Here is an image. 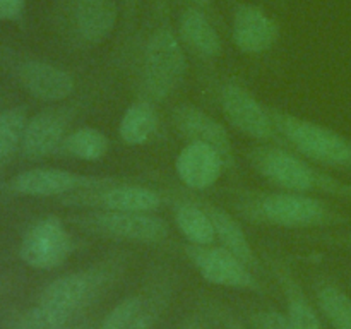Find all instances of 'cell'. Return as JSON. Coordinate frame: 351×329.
I'll return each instance as SVG.
<instances>
[{
    "instance_id": "6da1fadb",
    "label": "cell",
    "mask_w": 351,
    "mask_h": 329,
    "mask_svg": "<svg viewBox=\"0 0 351 329\" xmlns=\"http://www.w3.org/2000/svg\"><path fill=\"white\" fill-rule=\"evenodd\" d=\"M235 209L250 223L280 228H322L348 223L343 212L328 202L300 192H243Z\"/></svg>"
},
{
    "instance_id": "7a4b0ae2",
    "label": "cell",
    "mask_w": 351,
    "mask_h": 329,
    "mask_svg": "<svg viewBox=\"0 0 351 329\" xmlns=\"http://www.w3.org/2000/svg\"><path fill=\"white\" fill-rule=\"evenodd\" d=\"M250 167L281 191L319 194L351 202V184L331 177L283 147L259 146L247 154Z\"/></svg>"
},
{
    "instance_id": "3957f363",
    "label": "cell",
    "mask_w": 351,
    "mask_h": 329,
    "mask_svg": "<svg viewBox=\"0 0 351 329\" xmlns=\"http://www.w3.org/2000/svg\"><path fill=\"white\" fill-rule=\"evenodd\" d=\"M271 110L280 139L314 163L351 173V139L312 120Z\"/></svg>"
},
{
    "instance_id": "277c9868",
    "label": "cell",
    "mask_w": 351,
    "mask_h": 329,
    "mask_svg": "<svg viewBox=\"0 0 351 329\" xmlns=\"http://www.w3.org/2000/svg\"><path fill=\"white\" fill-rule=\"evenodd\" d=\"M187 74V55L170 27H158L147 38L141 64V98L161 103L170 98Z\"/></svg>"
},
{
    "instance_id": "5b68a950",
    "label": "cell",
    "mask_w": 351,
    "mask_h": 329,
    "mask_svg": "<svg viewBox=\"0 0 351 329\" xmlns=\"http://www.w3.org/2000/svg\"><path fill=\"white\" fill-rule=\"evenodd\" d=\"M119 259H106L79 273L65 274L45 287L38 304L74 317L91 304L119 271Z\"/></svg>"
},
{
    "instance_id": "8992f818",
    "label": "cell",
    "mask_w": 351,
    "mask_h": 329,
    "mask_svg": "<svg viewBox=\"0 0 351 329\" xmlns=\"http://www.w3.org/2000/svg\"><path fill=\"white\" fill-rule=\"evenodd\" d=\"M74 225L91 235L139 243H160L170 235V225L153 212L95 211L75 215Z\"/></svg>"
},
{
    "instance_id": "52a82bcc",
    "label": "cell",
    "mask_w": 351,
    "mask_h": 329,
    "mask_svg": "<svg viewBox=\"0 0 351 329\" xmlns=\"http://www.w3.org/2000/svg\"><path fill=\"white\" fill-rule=\"evenodd\" d=\"M74 250V240L57 216L36 219L24 232L19 243V256L26 266L50 271L62 266Z\"/></svg>"
},
{
    "instance_id": "ba28073f",
    "label": "cell",
    "mask_w": 351,
    "mask_h": 329,
    "mask_svg": "<svg viewBox=\"0 0 351 329\" xmlns=\"http://www.w3.org/2000/svg\"><path fill=\"white\" fill-rule=\"evenodd\" d=\"M65 204L84 206V208L101 209V211L120 212H154L163 206L160 192L144 185L130 182H113L98 188H88L74 194L64 195Z\"/></svg>"
},
{
    "instance_id": "9c48e42d",
    "label": "cell",
    "mask_w": 351,
    "mask_h": 329,
    "mask_svg": "<svg viewBox=\"0 0 351 329\" xmlns=\"http://www.w3.org/2000/svg\"><path fill=\"white\" fill-rule=\"evenodd\" d=\"M184 252L208 283L235 290L261 291L254 271L225 247L187 243L184 245Z\"/></svg>"
},
{
    "instance_id": "30bf717a",
    "label": "cell",
    "mask_w": 351,
    "mask_h": 329,
    "mask_svg": "<svg viewBox=\"0 0 351 329\" xmlns=\"http://www.w3.org/2000/svg\"><path fill=\"white\" fill-rule=\"evenodd\" d=\"M113 182H117L115 178L93 177L64 168H31L17 173L10 180L9 188L14 194L27 197H57L88 188L105 187Z\"/></svg>"
},
{
    "instance_id": "8fae6325",
    "label": "cell",
    "mask_w": 351,
    "mask_h": 329,
    "mask_svg": "<svg viewBox=\"0 0 351 329\" xmlns=\"http://www.w3.org/2000/svg\"><path fill=\"white\" fill-rule=\"evenodd\" d=\"M219 105L228 123L256 141H280L271 110L261 105L243 86L226 82L219 91Z\"/></svg>"
},
{
    "instance_id": "7c38bea8",
    "label": "cell",
    "mask_w": 351,
    "mask_h": 329,
    "mask_svg": "<svg viewBox=\"0 0 351 329\" xmlns=\"http://www.w3.org/2000/svg\"><path fill=\"white\" fill-rule=\"evenodd\" d=\"M171 123L187 143H202L215 147L225 161V167L235 168L232 137L226 127L208 112L191 103H184L173 108Z\"/></svg>"
},
{
    "instance_id": "4fadbf2b",
    "label": "cell",
    "mask_w": 351,
    "mask_h": 329,
    "mask_svg": "<svg viewBox=\"0 0 351 329\" xmlns=\"http://www.w3.org/2000/svg\"><path fill=\"white\" fill-rule=\"evenodd\" d=\"M72 113L69 108H47L27 119L21 153L26 160L38 161L60 149L69 134Z\"/></svg>"
},
{
    "instance_id": "5bb4252c",
    "label": "cell",
    "mask_w": 351,
    "mask_h": 329,
    "mask_svg": "<svg viewBox=\"0 0 351 329\" xmlns=\"http://www.w3.org/2000/svg\"><path fill=\"white\" fill-rule=\"evenodd\" d=\"M232 38L242 53L259 55L276 45L280 26L261 7L242 3L233 14Z\"/></svg>"
},
{
    "instance_id": "9a60e30c",
    "label": "cell",
    "mask_w": 351,
    "mask_h": 329,
    "mask_svg": "<svg viewBox=\"0 0 351 329\" xmlns=\"http://www.w3.org/2000/svg\"><path fill=\"white\" fill-rule=\"evenodd\" d=\"M225 168L218 151L202 143H187L175 160L178 178L189 191L209 188L218 182Z\"/></svg>"
},
{
    "instance_id": "2e32d148",
    "label": "cell",
    "mask_w": 351,
    "mask_h": 329,
    "mask_svg": "<svg viewBox=\"0 0 351 329\" xmlns=\"http://www.w3.org/2000/svg\"><path fill=\"white\" fill-rule=\"evenodd\" d=\"M17 77L31 96L43 101H64L75 91L74 75L48 62H24L17 71Z\"/></svg>"
},
{
    "instance_id": "e0dca14e",
    "label": "cell",
    "mask_w": 351,
    "mask_h": 329,
    "mask_svg": "<svg viewBox=\"0 0 351 329\" xmlns=\"http://www.w3.org/2000/svg\"><path fill=\"white\" fill-rule=\"evenodd\" d=\"M117 21V0H74L75 31L84 43L101 45L108 40Z\"/></svg>"
},
{
    "instance_id": "ac0fdd59",
    "label": "cell",
    "mask_w": 351,
    "mask_h": 329,
    "mask_svg": "<svg viewBox=\"0 0 351 329\" xmlns=\"http://www.w3.org/2000/svg\"><path fill=\"white\" fill-rule=\"evenodd\" d=\"M178 38L201 58H216L223 51L221 38L201 7L191 5L184 10L178 21Z\"/></svg>"
},
{
    "instance_id": "d6986e66",
    "label": "cell",
    "mask_w": 351,
    "mask_h": 329,
    "mask_svg": "<svg viewBox=\"0 0 351 329\" xmlns=\"http://www.w3.org/2000/svg\"><path fill=\"white\" fill-rule=\"evenodd\" d=\"M195 201L202 206V209H204V211L208 212L209 218H211L213 226H215L216 239L219 240V245L228 249L232 254H235V256L239 257L243 264H247L254 273L259 271V259H257L256 252H254L252 245H250L242 225H240L226 209L219 208V206L213 204V202L202 201V199H195Z\"/></svg>"
},
{
    "instance_id": "ffe728a7",
    "label": "cell",
    "mask_w": 351,
    "mask_h": 329,
    "mask_svg": "<svg viewBox=\"0 0 351 329\" xmlns=\"http://www.w3.org/2000/svg\"><path fill=\"white\" fill-rule=\"evenodd\" d=\"M160 125L156 103L139 98L129 105L119 123V136L127 146H143L149 143Z\"/></svg>"
},
{
    "instance_id": "44dd1931",
    "label": "cell",
    "mask_w": 351,
    "mask_h": 329,
    "mask_svg": "<svg viewBox=\"0 0 351 329\" xmlns=\"http://www.w3.org/2000/svg\"><path fill=\"white\" fill-rule=\"evenodd\" d=\"M274 271H276V278L288 300L287 315L293 329H324L317 312L314 310L311 300L305 295V291L302 290L298 281L293 278L291 271L280 260L274 263Z\"/></svg>"
},
{
    "instance_id": "7402d4cb",
    "label": "cell",
    "mask_w": 351,
    "mask_h": 329,
    "mask_svg": "<svg viewBox=\"0 0 351 329\" xmlns=\"http://www.w3.org/2000/svg\"><path fill=\"white\" fill-rule=\"evenodd\" d=\"M175 223L187 243L192 245L215 243L216 233L211 218L195 199H185L175 206Z\"/></svg>"
},
{
    "instance_id": "603a6c76",
    "label": "cell",
    "mask_w": 351,
    "mask_h": 329,
    "mask_svg": "<svg viewBox=\"0 0 351 329\" xmlns=\"http://www.w3.org/2000/svg\"><path fill=\"white\" fill-rule=\"evenodd\" d=\"M110 141L95 127H81L72 130L62 143L58 153L82 161H98L108 154Z\"/></svg>"
},
{
    "instance_id": "cb8c5ba5",
    "label": "cell",
    "mask_w": 351,
    "mask_h": 329,
    "mask_svg": "<svg viewBox=\"0 0 351 329\" xmlns=\"http://www.w3.org/2000/svg\"><path fill=\"white\" fill-rule=\"evenodd\" d=\"M317 305L332 329H351V298L335 283H321L317 287Z\"/></svg>"
},
{
    "instance_id": "d4e9b609",
    "label": "cell",
    "mask_w": 351,
    "mask_h": 329,
    "mask_svg": "<svg viewBox=\"0 0 351 329\" xmlns=\"http://www.w3.org/2000/svg\"><path fill=\"white\" fill-rule=\"evenodd\" d=\"M27 115L24 108H7L0 112V163L9 161L23 146Z\"/></svg>"
},
{
    "instance_id": "484cf974",
    "label": "cell",
    "mask_w": 351,
    "mask_h": 329,
    "mask_svg": "<svg viewBox=\"0 0 351 329\" xmlns=\"http://www.w3.org/2000/svg\"><path fill=\"white\" fill-rule=\"evenodd\" d=\"M144 308H146V298L141 295L123 298L106 314L96 329H129V326L139 317Z\"/></svg>"
},
{
    "instance_id": "4316f807",
    "label": "cell",
    "mask_w": 351,
    "mask_h": 329,
    "mask_svg": "<svg viewBox=\"0 0 351 329\" xmlns=\"http://www.w3.org/2000/svg\"><path fill=\"white\" fill-rule=\"evenodd\" d=\"M71 319V315L64 312L36 304L19 319L17 329H64Z\"/></svg>"
},
{
    "instance_id": "83f0119b",
    "label": "cell",
    "mask_w": 351,
    "mask_h": 329,
    "mask_svg": "<svg viewBox=\"0 0 351 329\" xmlns=\"http://www.w3.org/2000/svg\"><path fill=\"white\" fill-rule=\"evenodd\" d=\"M254 329H293L288 315L276 310H261L250 315Z\"/></svg>"
},
{
    "instance_id": "f1b7e54d",
    "label": "cell",
    "mask_w": 351,
    "mask_h": 329,
    "mask_svg": "<svg viewBox=\"0 0 351 329\" xmlns=\"http://www.w3.org/2000/svg\"><path fill=\"white\" fill-rule=\"evenodd\" d=\"M26 0H0V21H14L23 14Z\"/></svg>"
},
{
    "instance_id": "f546056e",
    "label": "cell",
    "mask_w": 351,
    "mask_h": 329,
    "mask_svg": "<svg viewBox=\"0 0 351 329\" xmlns=\"http://www.w3.org/2000/svg\"><path fill=\"white\" fill-rule=\"evenodd\" d=\"M154 319H156V310L154 308H144L139 317L129 326V329H153Z\"/></svg>"
},
{
    "instance_id": "4dcf8cb0",
    "label": "cell",
    "mask_w": 351,
    "mask_h": 329,
    "mask_svg": "<svg viewBox=\"0 0 351 329\" xmlns=\"http://www.w3.org/2000/svg\"><path fill=\"white\" fill-rule=\"evenodd\" d=\"M225 326H226V329H247L242 322H239L237 319H233L232 315H228V314H226V317H225Z\"/></svg>"
},
{
    "instance_id": "1f68e13d",
    "label": "cell",
    "mask_w": 351,
    "mask_h": 329,
    "mask_svg": "<svg viewBox=\"0 0 351 329\" xmlns=\"http://www.w3.org/2000/svg\"><path fill=\"white\" fill-rule=\"evenodd\" d=\"M185 2H189L191 5L201 7V9H206V7H209V0H185Z\"/></svg>"
},
{
    "instance_id": "d6a6232c",
    "label": "cell",
    "mask_w": 351,
    "mask_h": 329,
    "mask_svg": "<svg viewBox=\"0 0 351 329\" xmlns=\"http://www.w3.org/2000/svg\"><path fill=\"white\" fill-rule=\"evenodd\" d=\"M178 329H201V326L195 324V322H191V324H185V326H182V328H178Z\"/></svg>"
},
{
    "instance_id": "836d02e7",
    "label": "cell",
    "mask_w": 351,
    "mask_h": 329,
    "mask_svg": "<svg viewBox=\"0 0 351 329\" xmlns=\"http://www.w3.org/2000/svg\"><path fill=\"white\" fill-rule=\"evenodd\" d=\"M65 329V328H64ZM67 329H82V328H67Z\"/></svg>"
}]
</instances>
